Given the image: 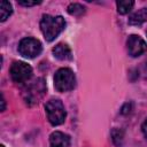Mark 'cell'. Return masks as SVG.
Here are the masks:
<instances>
[{
    "label": "cell",
    "mask_w": 147,
    "mask_h": 147,
    "mask_svg": "<svg viewBox=\"0 0 147 147\" xmlns=\"http://www.w3.org/2000/svg\"><path fill=\"white\" fill-rule=\"evenodd\" d=\"M52 52H53L54 56L60 61H71L74 57L70 47L64 42L57 44L55 47H53Z\"/></svg>",
    "instance_id": "9"
},
{
    "label": "cell",
    "mask_w": 147,
    "mask_h": 147,
    "mask_svg": "<svg viewBox=\"0 0 147 147\" xmlns=\"http://www.w3.org/2000/svg\"><path fill=\"white\" fill-rule=\"evenodd\" d=\"M45 110L47 115V119L52 125H60L64 123L67 117L65 108L61 100L59 99H51L45 105Z\"/></svg>",
    "instance_id": "4"
},
{
    "label": "cell",
    "mask_w": 147,
    "mask_h": 147,
    "mask_svg": "<svg viewBox=\"0 0 147 147\" xmlns=\"http://www.w3.org/2000/svg\"><path fill=\"white\" fill-rule=\"evenodd\" d=\"M144 74L147 76V60H146L145 63H144Z\"/></svg>",
    "instance_id": "17"
},
{
    "label": "cell",
    "mask_w": 147,
    "mask_h": 147,
    "mask_svg": "<svg viewBox=\"0 0 147 147\" xmlns=\"http://www.w3.org/2000/svg\"><path fill=\"white\" fill-rule=\"evenodd\" d=\"M20 5L25 6V7H31V6H37L39 3H41V1H18Z\"/></svg>",
    "instance_id": "15"
},
{
    "label": "cell",
    "mask_w": 147,
    "mask_h": 147,
    "mask_svg": "<svg viewBox=\"0 0 147 147\" xmlns=\"http://www.w3.org/2000/svg\"><path fill=\"white\" fill-rule=\"evenodd\" d=\"M46 92V84L42 78H37L23 90V99L28 106H33L40 101Z\"/></svg>",
    "instance_id": "2"
},
{
    "label": "cell",
    "mask_w": 147,
    "mask_h": 147,
    "mask_svg": "<svg viewBox=\"0 0 147 147\" xmlns=\"http://www.w3.org/2000/svg\"><path fill=\"white\" fill-rule=\"evenodd\" d=\"M141 130H142L144 136L147 138V118L144 121V123H142V125H141Z\"/></svg>",
    "instance_id": "16"
},
{
    "label": "cell",
    "mask_w": 147,
    "mask_h": 147,
    "mask_svg": "<svg viewBox=\"0 0 147 147\" xmlns=\"http://www.w3.org/2000/svg\"><path fill=\"white\" fill-rule=\"evenodd\" d=\"M11 13H13L11 5L8 1H6V0L1 1V5H0V21L5 22L7 18H9Z\"/></svg>",
    "instance_id": "11"
},
{
    "label": "cell",
    "mask_w": 147,
    "mask_h": 147,
    "mask_svg": "<svg viewBox=\"0 0 147 147\" xmlns=\"http://www.w3.org/2000/svg\"><path fill=\"white\" fill-rule=\"evenodd\" d=\"M65 21L62 16L44 15L40 21V30L47 41H53L64 30Z\"/></svg>",
    "instance_id": "1"
},
{
    "label": "cell",
    "mask_w": 147,
    "mask_h": 147,
    "mask_svg": "<svg viewBox=\"0 0 147 147\" xmlns=\"http://www.w3.org/2000/svg\"><path fill=\"white\" fill-rule=\"evenodd\" d=\"M126 48L130 56L137 57L147 51V44L140 36L131 34L126 40Z\"/></svg>",
    "instance_id": "7"
},
{
    "label": "cell",
    "mask_w": 147,
    "mask_h": 147,
    "mask_svg": "<svg viewBox=\"0 0 147 147\" xmlns=\"http://www.w3.org/2000/svg\"><path fill=\"white\" fill-rule=\"evenodd\" d=\"M76 86V76L69 68H61L54 75V87L57 92H69Z\"/></svg>",
    "instance_id": "3"
},
{
    "label": "cell",
    "mask_w": 147,
    "mask_h": 147,
    "mask_svg": "<svg viewBox=\"0 0 147 147\" xmlns=\"http://www.w3.org/2000/svg\"><path fill=\"white\" fill-rule=\"evenodd\" d=\"M116 6H117V11L122 15L124 14H127L134 6V2L133 1H129V0H121V1H117L116 2Z\"/></svg>",
    "instance_id": "13"
},
{
    "label": "cell",
    "mask_w": 147,
    "mask_h": 147,
    "mask_svg": "<svg viewBox=\"0 0 147 147\" xmlns=\"http://www.w3.org/2000/svg\"><path fill=\"white\" fill-rule=\"evenodd\" d=\"M10 77L13 79V82L21 84V83H25L26 80L30 79V77L32 76V68L22 61H15L11 67H10Z\"/></svg>",
    "instance_id": "6"
},
{
    "label": "cell",
    "mask_w": 147,
    "mask_h": 147,
    "mask_svg": "<svg viewBox=\"0 0 147 147\" xmlns=\"http://www.w3.org/2000/svg\"><path fill=\"white\" fill-rule=\"evenodd\" d=\"M67 10H68V13H69L70 15L79 17V16H82L83 14H85L86 8H85L83 5L78 3V2H72V3H70V5L68 6Z\"/></svg>",
    "instance_id": "12"
},
{
    "label": "cell",
    "mask_w": 147,
    "mask_h": 147,
    "mask_svg": "<svg viewBox=\"0 0 147 147\" xmlns=\"http://www.w3.org/2000/svg\"><path fill=\"white\" fill-rule=\"evenodd\" d=\"M49 145L51 147H70L71 140L67 133L55 131L49 136Z\"/></svg>",
    "instance_id": "8"
},
{
    "label": "cell",
    "mask_w": 147,
    "mask_h": 147,
    "mask_svg": "<svg viewBox=\"0 0 147 147\" xmlns=\"http://www.w3.org/2000/svg\"><path fill=\"white\" fill-rule=\"evenodd\" d=\"M18 53L25 57V59H34L37 57L41 51H42V46L41 42L32 37H26L23 38L20 44H18Z\"/></svg>",
    "instance_id": "5"
},
{
    "label": "cell",
    "mask_w": 147,
    "mask_h": 147,
    "mask_svg": "<svg viewBox=\"0 0 147 147\" xmlns=\"http://www.w3.org/2000/svg\"><path fill=\"white\" fill-rule=\"evenodd\" d=\"M1 103H2V107H1V110L3 111V110H5V98H3V95H2V100H1Z\"/></svg>",
    "instance_id": "18"
},
{
    "label": "cell",
    "mask_w": 147,
    "mask_h": 147,
    "mask_svg": "<svg viewBox=\"0 0 147 147\" xmlns=\"http://www.w3.org/2000/svg\"><path fill=\"white\" fill-rule=\"evenodd\" d=\"M111 138H113V141L115 145L117 146H121L122 142H123V138H124V133L122 130L119 129H114L111 131Z\"/></svg>",
    "instance_id": "14"
},
{
    "label": "cell",
    "mask_w": 147,
    "mask_h": 147,
    "mask_svg": "<svg viewBox=\"0 0 147 147\" xmlns=\"http://www.w3.org/2000/svg\"><path fill=\"white\" fill-rule=\"evenodd\" d=\"M1 147H5V146H3V145H1Z\"/></svg>",
    "instance_id": "19"
},
{
    "label": "cell",
    "mask_w": 147,
    "mask_h": 147,
    "mask_svg": "<svg viewBox=\"0 0 147 147\" xmlns=\"http://www.w3.org/2000/svg\"><path fill=\"white\" fill-rule=\"evenodd\" d=\"M146 21H147V7L137 10L129 17V23L132 25H139Z\"/></svg>",
    "instance_id": "10"
}]
</instances>
